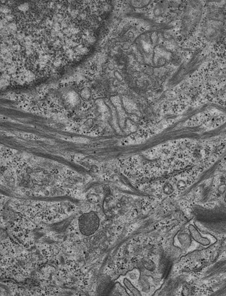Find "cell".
Masks as SVG:
<instances>
[{
  "instance_id": "obj_1",
  "label": "cell",
  "mask_w": 226,
  "mask_h": 296,
  "mask_svg": "<svg viewBox=\"0 0 226 296\" xmlns=\"http://www.w3.org/2000/svg\"><path fill=\"white\" fill-rule=\"evenodd\" d=\"M155 31L143 33L135 41V44L144 62L151 61L154 65L162 66L169 56L168 51L158 44V33Z\"/></svg>"
},
{
  "instance_id": "obj_2",
  "label": "cell",
  "mask_w": 226,
  "mask_h": 296,
  "mask_svg": "<svg viewBox=\"0 0 226 296\" xmlns=\"http://www.w3.org/2000/svg\"><path fill=\"white\" fill-rule=\"evenodd\" d=\"M224 30L223 16L217 11H212L208 20L203 26L202 34L210 42H215L219 40Z\"/></svg>"
},
{
  "instance_id": "obj_3",
  "label": "cell",
  "mask_w": 226,
  "mask_h": 296,
  "mask_svg": "<svg viewBox=\"0 0 226 296\" xmlns=\"http://www.w3.org/2000/svg\"><path fill=\"white\" fill-rule=\"evenodd\" d=\"M186 12L185 22L187 33H192L200 23L203 12V5L200 1H190Z\"/></svg>"
},
{
  "instance_id": "obj_4",
  "label": "cell",
  "mask_w": 226,
  "mask_h": 296,
  "mask_svg": "<svg viewBox=\"0 0 226 296\" xmlns=\"http://www.w3.org/2000/svg\"><path fill=\"white\" fill-rule=\"evenodd\" d=\"M79 227L82 234L86 236L94 234L98 229L99 220L94 212L83 214L79 219Z\"/></svg>"
},
{
  "instance_id": "obj_5",
  "label": "cell",
  "mask_w": 226,
  "mask_h": 296,
  "mask_svg": "<svg viewBox=\"0 0 226 296\" xmlns=\"http://www.w3.org/2000/svg\"><path fill=\"white\" fill-rule=\"evenodd\" d=\"M114 287L113 282L110 278L107 276H104L99 280L98 285V292L100 295H107Z\"/></svg>"
},
{
  "instance_id": "obj_6",
  "label": "cell",
  "mask_w": 226,
  "mask_h": 296,
  "mask_svg": "<svg viewBox=\"0 0 226 296\" xmlns=\"http://www.w3.org/2000/svg\"><path fill=\"white\" fill-rule=\"evenodd\" d=\"M189 230L191 236L195 241L204 246L210 245V240L207 238L202 237L195 226L192 225H189Z\"/></svg>"
},
{
  "instance_id": "obj_7",
  "label": "cell",
  "mask_w": 226,
  "mask_h": 296,
  "mask_svg": "<svg viewBox=\"0 0 226 296\" xmlns=\"http://www.w3.org/2000/svg\"><path fill=\"white\" fill-rule=\"evenodd\" d=\"M72 220V219L70 217L65 220L53 225L50 226V230L57 233L63 232L67 229L68 226L71 223Z\"/></svg>"
},
{
  "instance_id": "obj_8",
  "label": "cell",
  "mask_w": 226,
  "mask_h": 296,
  "mask_svg": "<svg viewBox=\"0 0 226 296\" xmlns=\"http://www.w3.org/2000/svg\"><path fill=\"white\" fill-rule=\"evenodd\" d=\"M124 283L125 287L131 292L134 296H141L139 291L136 288L129 280L127 278H124Z\"/></svg>"
},
{
  "instance_id": "obj_9",
  "label": "cell",
  "mask_w": 226,
  "mask_h": 296,
  "mask_svg": "<svg viewBox=\"0 0 226 296\" xmlns=\"http://www.w3.org/2000/svg\"><path fill=\"white\" fill-rule=\"evenodd\" d=\"M142 263L144 267L148 270L152 271L155 270V265L151 260L148 258H145L142 260Z\"/></svg>"
},
{
  "instance_id": "obj_10",
  "label": "cell",
  "mask_w": 226,
  "mask_h": 296,
  "mask_svg": "<svg viewBox=\"0 0 226 296\" xmlns=\"http://www.w3.org/2000/svg\"><path fill=\"white\" fill-rule=\"evenodd\" d=\"M91 95L90 90L88 88H85L82 90L81 92V96L84 99H88L90 98Z\"/></svg>"
},
{
  "instance_id": "obj_11",
  "label": "cell",
  "mask_w": 226,
  "mask_h": 296,
  "mask_svg": "<svg viewBox=\"0 0 226 296\" xmlns=\"http://www.w3.org/2000/svg\"><path fill=\"white\" fill-rule=\"evenodd\" d=\"M163 191L166 194L170 195L173 193V187L170 183H166L163 187Z\"/></svg>"
},
{
  "instance_id": "obj_12",
  "label": "cell",
  "mask_w": 226,
  "mask_h": 296,
  "mask_svg": "<svg viewBox=\"0 0 226 296\" xmlns=\"http://www.w3.org/2000/svg\"><path fill=\"white\" fill-rule=\"evenodd\" d=\"M29 8V5L27 3H25L24 4H21L18 6V9L21 11L25 12L26 11H28Z\"/></svg>"
},
{
  "instance_id": "obj_13",
  "label": "cell",
  "mask_w": 226,
  "mask_h": 296,
  "mask_svg": "<svg viewBox=\"0 0 226 296\" xmlns=\"http://www.w3.org/2000/svg\"><path fill=\"white\" fill-rule=\"evenodd\" d=\"M1 11L3 13H5V14H8L10 11L9 8L6 7H2V8H1Z\"/></svg>"
},
{
  "instance_id": "obj_14",
  "label": "cell",
  "mask_w": 226,
  "mask_h": 296,
  "mask_svg": "<svg viewBox=\"0 0 226 296\" xmlns=\"http://www.w3.org/2000/svg\"><path fill=\"white\" fill-rule=\"evenodd\" d=\"M9 26L11 30H15V29L16 28V25L13 24V23H11V24H10Z\"/></svg>"
},
{
  "instance_id": "obj_15",
  "label": "cell",
  "mask_w": 226,
  "mask_h": 296,
  "mask_svg": "<svg viewBox=\"0 0 226 296\" xmlns=\"http://www.w3.org/2000/svg\"><path fill=\"white\" fill-rule=\"evenodd\" d=\"M12 18H13L12 16H11V15H9V14H8V15H6V18L7 20H8V21H10V20H11V19H12Z\"/></svg>"
}]
</instances>
